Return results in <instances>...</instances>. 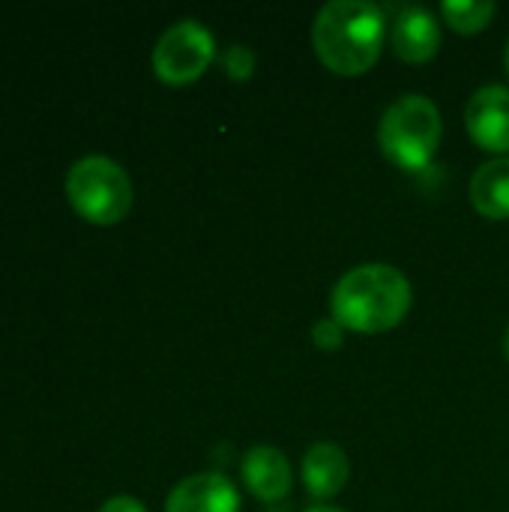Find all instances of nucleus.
<instances>
[{"mask_svg":"<svg viewBox=\"0 0 509 512\" xmlns=\"http://www.w3.org/2000/svg\"><path fill=\"white\" fill-rule=\"evenodd\" d=\"M384 39V12L369 0H333L312 24V48L318 60L342 78L366 75L378 63Z\"/></svg>","mask_w":509,"mask_h":512,"instance_id":"nucleus-1","label":"nucleus"},{"mask_svg":"<svg viewBox=\"0 0 509 512\" xmlns=\"http://www.w3.org/2000/svg\"><path fill=\"white\" fill-rule=\"evenodd\" d=\"M414 291L405 273L390 264H363L348 270L330 294V318L351 333L378 336L405 321Z\"/></svg>","mask_w":509,"mask_h":512,"instance_id":"nucleus-2","label":"nucleus"},{"mask_svg":"<svg viewBox=\"0 0 509 512\" xmlns=\"http://www.w3.org/2000/svg\"><path fill=\"white\" fill-rule=\"evenodd\" d=\"M441 111L432 99L420 93L399 96L384 114L378 126L381 153L402 171H423L441 144Z\"/></svg>","mask_w":509,"mask_h":512,"instance_id":"nucleus-3","label":"nucleus"},{"mask_svg":"<svg viewBox=\"0 0 509 512\" xmlns=\"http://www.w3.org/2000/svg\"><path fill=\"white\" fill-rule=\"evenodd\" d=\"M66 198L93 225H117L132 207V180L108 156H84L66 174Z\"/></svg>","mask_w":509,"mask_h":512,"instance_id":"nucleus-4","label":"nucleus"},{"mask_svg":"<svg viewBox=\"0 0 509 512\" xmlns=\"http://www.w3.org/2000/svg\"><path fill=\"white\" fill-rule=\"evenodd\" d=\"M216 57L213 33L201 21L171 24L153 48V72L165 84H192L198 81Z\"/></svg>","mask_w":509,"mask_h":512,"instance_id":"nucleus-5","label":"nucleus"},{"mask_svg":"<svg viewBox=\"0 0 509 512\" xmlns=\"http://www.w3.org/2000/svg\"><path fill=\"white\" fill-rule=\"evenodd\" d=\"M465 126L480 150L509 156V87H480L465 108Z\"/></svg>","mask_w":509,"mask_h":512,"instance_id":"nucleus-6","label":"nucleus"},{"mask_svg":"<svg viewBox=\"0 0 509 512\" xmlns=\"http://www.w3.org/2000/svg\"><path fill=\"white\" fill-rule=\"evenodd\" d=\"M390 45L405 63H429L441 48V27L423 6H399L390 24Z\"/></svg>","mask_w":509,"mask_h":512,"instance_id":"nucleus-7","label":"nucleus"},{"mask_svg":"<svg viewBox=\"0 0 509 512\" xmlns=\"http://www.w3.org/2000/svg\"><path fill=\"white\" fill-rule=\"evenodd\" d=\"M240 477H243V486L249 489L252 498L264 501V504H279L288 498L291 492V462L282 450L276 447H252L243 462H240Z\"/></svg>","mask_w":509,"mask_h":512,"instance_id":"nucleus-8","label":"nucleus"},{"mask_svg":"<svg viewBox=\"0 0 509 512\" xmlns=\"http://www.w3.org/2000/svg\"><path fill=\"white\" fill-rule=\"evenodd\" d=\"M165 512H240V492L222 474H195L171 489Z\"/></svg>","mask_w":509,"mask_h":512,"instance_id":"nucleus-9","label":"nucleus"},{"mask_svg":"<svg viewBox=\"0 0 509 512\" xmlns=\"http://www.w3.org/2000/svg\"><path fill=\"white\" fill-rule=\"evenodd\" d=\"M351 477V465H348V456L342 447L336 444H315L306 450L303 456V483H306V492L315 498V501H330L336 498L345 483Z\"/></svg>","mask_w":509,"mask_h":512,"instance_id":"nucleus-10","label":"nucleus"},{"mask_svg":"<svg viewBox=\"0 0 509 512\" xmlns=\"http://www.w3.org/2000/svg\"><path fill=\"white\" fill-rule=\"evenodd\" d=\"M471 204L486 219H509V156H498L477 168L471 177Z\"/></svg>","mask_w":509,"mask_h":512,"instance_id":"nucleus-11","label":"nucleus"},{"mask_svg":"<svg viewBox=\"0 0 509 512\" xmlns=\"http://www.w3.org/2000/svg\"><path fill=\"white\" fill-rule=\"evenodd\" d=\"M498 6L492 0H450V3H441V18L456 30V33H480L492 24Z\"/></svg>","mask_w":509,"mask_h":512,"instance_id":"nucleus-12","label":"nucleus"},{"mask_svg":"<svg viewBox=\"0 0 509 512\" xmlns=\"http://www.w3.org/2000/svg\"><path fill=\"white\" fill-rule=\"evenodd\" d=\"M312 342H315L321 351H336V348H342V342H345V327H342L339 321H333V318H324V321H318V324L312 327Z\"/></svg>","mask_w":509,"mask_h":512,"instance_id":"nucleus-13","label":"nucleus"},{"mask_svg":"<svg viewBox=\"0 0 509 512\" xmlns=\"http://www.w3.org/2000/svg\"><path fill=\"white\" fill-rule=\"evenodd\" d=\"M225 69H228V75L231 78H237V81H243V78H249L252 75V69H255V54L249 51V48H243V45H231L228 51H225Z\"/></svg>","mask_w":509,"mask_h":512,"instance_id":"nucleus-14","label":"nucleus"},{"mask_svg":"<svg viewBox=\"0 0 509 512\" xmlns=\"http://www.w3.org/2000/svg\"><path fill=\"white\" fill-rule=\"evenodd\" d=\"M99 512H147V510H144V504H141L138 498H129V495H117V498L105 501V504H102V510H99Z\"/></svg>","mask_w":509,"mask_h":512,"instance_id":"nucleus-15","label":"nucleus"},{"mask_svg":"<svg viewBox=\"0 0 509 512\" xmlns=\"http://www.w3.org/2000/svg\"><path fill=\"white\" fill-rule=\"evenodd\" d=\"M504 357H507V363H509V324H507V330H504Z\"/></svg>","mask_w":509,"mask_h":512,"instance_id":"nucleus-16","label":"nucleus"},{"mask_svg":"<svg viewBox=\"0 0 509 512\" xmlns=\"http://www.w3.org/2000/svg\"><path fill=\"white\" fill-rule=\"evenodd\" d=\"M309 512H345V510H333V507H315V510Z\"/></svg>","mask_w":509,"mask_h":512,"instance_id":"nucleus-17","label":"nucleus"},{"mask_svg":"<svg viewBox=\"0 0 509 512\" xmlns=\"http://www.w3.org/2000/svg\"><path fill=\"white\" fill-rule=\"evenodd\" d=\"M504 66H507V75H509V42H507V48H504Z\"/></svg>","mask_w":509,"mask_h":512,"instance_id":"nucleus-18","label":"nucleus"}]
</instances>
